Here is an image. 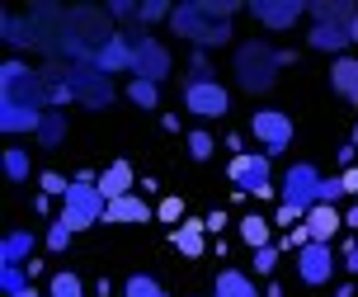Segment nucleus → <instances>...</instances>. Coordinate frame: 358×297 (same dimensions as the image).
<instances>
[{
  "label": "nucleus",
  "mask_w": 358,
  "mask_h": 297,
  "mask_svg": "<svg viewBox=\"0 0 358 297\" xmlns=\"http://www.w3.org/2000/svg\"><path fill=\"white\" fill-rule=\"evenodd\" d=\"M71 236H76V231L66 227V222H62V217H57L52 227H48V250H52V255H62V250H66V245H71Z\"/></svg>",
  "instance_id": "34"
},
{
  "label": "nucleus",
  "mask_w": 358,
  "mask_h": 297,
  "mask_svg": "<svg viewBox=\"0 0 358 297\" xmlns=\"http://www.w3.org/2000/svg\"><path fill=\"white\" fill-rule=\"evenodd\" d=\"M156 217H161V222H184V203H179V198H161Z\"/></svg>",
  "instance_id": "38"
},
{
  "label": "nucleus",
  "mask_w": 358,
  "mask_h": 297,
  "mask_svg": "<svg viewBox=\"0 0 358 297\" xmlns=\"http://www.w3.org/2000/svg\"><path fill=\"white\" fill-rule=\"evenodd\" d=\"M321 179H325V175L316 170V165H311V160H297V165H287L283 184H278V203L306 217V212L321 203Z\"/></svg>",
  "instance_id": "3"
},
{
  "label": "nucleus",
  "mask_w": 358,
  "mask_h": 297,
  "mask_svg": "<svg viewBox=\"0 0 358 297\" xmlns=\"http://www.w3.org/2000/svg\"><path fill=\"white\" fill-rule=\"evenodd\" d=\"M340 198H349V189H344V175H325L321 179V203H340Z\"/></svg>",
  "instance_id": "35"
},
{
  "label": "nucleus",
  "mask_w": 358,
  "mask_h": 297,
  "mask_svg": "<svg viewBox=\"0 0 358 297\" xmlns=\"http://www.w3.org/2000/svg\"><path fill=\"white\" fill-rule=\"evenodd\" d=\"M335 297H354V283H340V288H335Z\"/></svg>",
  "instance_id": "45"
},
{
  "label": "nucleus",
  "mask_w": 358,
  "mask_h": 297,
  "mask_svg": "<svg viewBox=\"0 0 358 297\" xmlns=\"http://www.w3.org/2000/svg\"><path fill=\"white\" fill-rule=\"evenodd\" d=\"M335 269H340V260H335V245H330V241H311L306 250H297V279L311 283V288L330 283V279H335Z\"/></svg>",
  "instance_id": "10"
},
{
  "label": "nucleus",
  "mask_w": 358,
  "mask_h": 297,
  "mask_svg": "<svg viewBox=\"0 0 358 297\" xmlns=\"http://www.w3.org/2000/svg\"><path fill=\"white\" fill-rule=\"evenodd\" d=\"M250 132H255V141L264 146V156H278V151L292 146V118H287L283 109H255Z\"/></svg>",
  "instance_id": "9"
},
{
  "label": "nucleus",
  "mask_w": 358,
  "mask_h": 297,
  "mask_svg": "<svg viewBox=\"0 0 358 297\" xmlns=\"http://www.w3.org/2000/svg\"><path fill=\"white\" fill-rule=\"evenodd\" d=\"M354 38H349V24H311V34H306V48H316V53H335L344 57Z\"/></svg>",
  "instance_id": "16"
},
{
  "label": "nucleus",
  "mask_w": 358,
  "mask_h": 297,
  "mask_svg": "<svg viewBox=\"0 0 358 297\" xmlns=\"http://www.w3.org/2000/svg\"><path fill=\"white\" fill-rule=\"evenodd\" d=\"M48 297H85V283H80V274H71V269H57L52 283H48Z\"/></svg>",
  "instance_id": "28"
},
{
  "label": "nucleus",
  "mask_w": 358,
  "mask_h": 297,
  "mask_svg": "<svg viewBox=\"0 0 358 297\" xmlns=\"http://www.w3.org/2000/svg\"><path fill=\"white\" fill-rule=\"evenodd\" d=\"M349 38H354V43H358V19H354V24H349Z\"/></svg>",
  "instance_id": "47"
},
{
  "label": "nucleus",
  "mask_w": 358,
  "mask_h": 297,
  "mask_svg": "<svg viewBox=\"0 0 358 297\" xmlns=\"http://www.w3.org/2000/svg\"><path fill=\"white\" fill-rule=\"evenodd\" d=\"M19 297H38V288H34V283H29V288H24V293H19Z\"/></svg>",
  "instance_id": "46"
},
{
  "label": "nucleus",
  "mask_w": 358,
  "mask_h": 297,
  "mask_svg": "<svg viewBox=\"0 0 358 297\" xmlns=\"http://www.w3.org/2000/svg\"><path fill=\"white\" fill-rule=\"evenodd\" d=\"M29 279H34V274H29L24 264H0V293L5 297H19L29 288Z\"/></svg>",
  "instance_id": "27"
},
{
  "label": "nucleus",
  "mask_w": 358,
  "mask_h": 297,
  "mask_svg": "<svg viewBox=\"0 0 358 297\" xmlns=\"http://www.w3.org/2000/svg\"><path fill=\"white\" fill-rule=\"evenodd\" d=\"M170 71H175V62H170V48L165 43H156V38H146V34L132 38V81L161 85Z\"/></svg>",
  "instance_id": "7"
},
{
  "label": "nucleus",
  "mask_w": 358,
  "mask_h": 297,
  "mask_svg": "<svg viewBox=\"0 0 358 297\" xmlns=\"http://www.w3.org/2000/svg\"><path fill=\"white\" fill-rule=\"evenodd\" d=\"M344 269H349V274H358V245H349V250H344Z\"/></svg>",
  "instance_id": "42"
},
{
  "label": "nucleus",
  "mask_w": 358,
  "mask_h": 297,
  "mask_svg": "<svg viewBox=\"0 0 358 297\" xmlns=\"http://www.w3.org/2000/svg\"><path fill=\"white\" fill-rule=\"evenodd\" d=\"M43 118H48V109L19 104V99H0V132H10V137H19V132H34L38 137Z\"/></svg>",
  "instance_id": "12"
},
{
  "label": "nucleus",
  "mask_w": 358,
  "mask_h": 297,
  "mask_svg": "<svg viewBox=\"0 0 358 297\" xmlns=\"http://www.w3.org/2000/svg\"><path fill=\"white\" fill-rule=\"evenodd\" d=\"M213 297H259L250 274H241V269H222L213 283Z\"/></svg>",
  "instance_id": "22"
},
{
  "label": "nucleus",
  "mask_w": 358,
  "mask_h": 297,
  "mask_svg": "<svg viewBox=\"0 0 358 297\" xmlns=\"http://www.w3.org/2000/svg\"><path fill=\"white\" fill-rule=\"evenodd\" d=\"M38 250V236L29 227H15L5 231V241H0V264H29Z\"/></svg>",
  "instance_id": "17"
},
{
  "label": "nucleus",
  "mask_w": 358,
  "mask_h": 297,
  "mask_svg": "<svg viewBox=\"0 0 358 297\" xmlns=\"http://www.w3.org/2000/svg\"><path fill=\"white\" fill-rule=\"evenodd\" d=\"M302 15H306L302 0H255L250 5V19L264 24L268 34H287L292 24H302Z\"/></svg>",
  "instance_id": "11"
},
{
  "label": "nucleus",
  "mask_w": 358,
  "mask_h": 297,
  "mask_svg": "<svg viewBox=\"0 0 358 297\" xmlns=\"http://www.w3.org/2000/svg\"><path fill=\"white\" fill-rule=\"evenodd\" d=\"M302 227L311 231V241H335V231L344 227V217H340V208H330V203H316V208L302 217Z\"/></svg>",
  "instance_id": "18"
},
{
  "label": "nucleus",
  "mask_w": 358,
  "mask_h": 297,
  "mask_svg": "<svg viewBox=\"0 0 358 297\" xmlns=\"http://www.w3.org/2000/svg\"><path fill=\"white\" fill-rule=\"evenodd\" d=\"M330 90L358 104V57H335V67H330Z\"/></svg>",
  "instance_id": "19"
},
{
  "label": "nucleus",
  "mask_w": 358,
  "mask_h": 297,
  "mask_svg": "<svg viewBox=\"0 0 358 297\" xmlns=\"http://www.w3.org/2000/svg\"><path fill=\"white\" fill-rule=\"evenodd\" d=\"M354 156H358V146H354V141H349V146H340V165H344V170L354 165Z\"/></svg>",
  "instance_id": "41"
},
{
  "label": "nucleus",
  "mask_w": 358,
  "mask_h": 297,
  "mask_svg": "<svg viewBox=\"0 0 358 297\" xmlns=\"http://www.w3.org/2000/svg\"><path fill=\"white\" fill-rule=\"evenodd\" d=\"M151 217H156V208L146 203L142 193H127V198H113V203L104 208V222H108V227H146Z\"/></svg>",
  "instance_id": "13"
},
{
  "label": "nucleus",
  "mask_w": 358,
  "mask_h": 297,
  "mask_svg": "<svg viewBox=\"0 0 358 297\" xmlns=\"http://www.w3.org/2000/svg\"><path fill=\"white\" fill-rule=\"evenodd\" d=\"M189 156H194V160H213L217 156L213 132H203V127H198V132H189Z\"/></svg>",
  "instance_id": "32"
},
{
  "label": "nucleus",
  "mask_w": 358,
  "mask_h": 297,
  "mask_svg": "<svg viewBox=\"0 0 358 297\" xmlns=\"http://www.w3.org/2000/svg\"><path fill=\"white\" fill-rule=\"evenodd\" d=\"M278 269V245H264V250H255V274H273Z\"/></svg>",
  "instance_id": "36"
},
{
  "label": "nucleus",
  "mask_w": 358,
  "mask_h": 297,
  "mask_svg": "<svg viewBox=\"0 0 358 297\" xmlns=\"http://www.w3.org/2000/svg\"><path fill=\"white\" fill-rule=\"evenodd\" d=\"M175 15V5H165V0H142V5H137V24H161V19H170Z\"/></svg>",
  "instance_id": "31"
},
{
  "label": "nucleus",
  "mask_w": 358,
  "mask_h": 297,
  "mask_svg": "<svg viewBox=\"0 0 358 297\" xmlns=\"http://www.w3.org/2000/svg\"><path fill=\"white\" fill-rule=\"evenodd\" d=\"M306 15H311V24H354L358 5H349V0H316V5H306Z\"/></svg>",
  "instance_id": "21"
},
{
  "label": "nucleus",
  "mask_w": 358,
  "mask_h": 297,
  "mask_svg": "<svg viewBox=\"0 0 358 297\" xmlns=\"http://www.w3.org/2000/svg\"><path fill=\"white\" fill-rule=\"evenodd\" d=\"M66 81H71V90H76V104L90 109V113H99V109H108L118 99L113 81H108L94 62H71V67H66Z\"/></svg>",
  "instance_id": "4"
},
{
  "label": "nucleus",
  "mask_w": 358,
  "mask_h": 297,
  "mask_svg": "<svg viewBox=\"0 0 358 297\" xmlns=\"http://www.w3.org/2000/svg\"><path fill=\"white\" fill-rule=\"evenodd\" d=\"M184 109L194 118H227L231 113V95L217 81H184Z\"/></svg>",
  "instance_id": "8"
},
{
  "label": "nucleus",
  "mask_w": 358,
  "mask_h": 297,
  "mask_svg": "<svg viewBox=\"0 0 358 297\" xmlns=\"http://www.w3.org/2000/svg\"><path fill=\"white\" fill-rule=\"evenodd\" d=\"M273 222H278V227H302V212H292V208H283V203H278V217H273Z\"/></svg>",
  "instance_id": "39"
},
{
  "label": "nucleus",
  "mask_w": 358,
  "mask_h": 297,
  "mask_svg": "<svg viewBox=\"0 0 358 297\" xmlns=\"http://www.w3.org/2000/svg\"><path fill=\"white\" fill-rule=\"evenodd\" d=\"M123 297H170V293H165V288H161L156 279H151V274H127Z\"/></svg>",
  "instance_id": "29"
},
{
  "label": "nucleus",
  "mask_w": 358,
  "mask_h": 297,
  "mask_svg": "<svg viewBox=\"0 0 358 297\" xmlns=\"http://www.w3.org/2000/svg\"><path fill=\"white\" fill-rule=\"evenodd\" d=\"M62 141H66V109H48V118H43V127H38V146L57 151Z\"/></svg>",
  "instance_id": "23"
},
{
  "label": "nucleus",
  "mask_w": 358,
  "mask_h": 297,
  "mask_svg": "<svg viewBox=\"0 0 358 297\" xmlns=\"http://www.w3.org/2000/svg\"><path fill=\"white\" fill-rule=\"evenodd\" d=\"M127 99H132L137 109H156V104H161V85H151V81H132V85H127Z\"/></svg>",
  "instance_id": "30"
},
{
  "label": "nucleus",
  "mask_w": 358,
  "mask_h": 297,
  "mask_svg": "<svg viewBox=\"0 0 358 297\" xmlns=\"http://www.w3.org/2000/svg\"><path fill=\"white\" fill-rule=\"evenodd\" d=\"M5 43H10V48H38L34 24H24L19 15H5Z\"/></svg>",
  "instance_id": "26"
},
{
  "label": "nucleus",
  "mask_w": 358,
  "mask_h": 297,
  "mask_svg": "<svg viewBox=\"0 0 358 297\" xmlns=\"http://www.w3.org/2000/svg\"><path fill=\"white\" fill-rule=\"evenodd\" d=\"M94 189L104 193V203H113V198H127V193H132V165H127V160H113L104 175H99V184H94Z\"/></svg>",
  "instance_id": "20"
},
{
  "label": "nucleus",
  "mask_w": 358,
  "mask_h": 297,
  "mask_svg": "<svg viewBox=\"0 0 358 297\" xmlns=\"http://www.w3.org/2000/svg\"><path fill=\"white\" fill-rule=\"evenodd\" d=\"M241 241L250 245V250H264V245H268V217L245 212V217H241Z\"/></svg>",
  "instance_id": "24"
},
{
  "label": "nucleus",
  "mask_w": 358,
  "mask_h": 297,
  "mask_svg": "<svg viewBox=\"0 0 358 297\" xmlns=\"http://www.w3.org/2000/svg\"><path fill=\"white\" fill-rule=\"evenodd\" d=\"M349 141H354V146H358V123H354V137H349Z\"/></svg>",
  "instance_id": "48"
},
{
  "label": "nucleus",
  "mask_w": 358,
  "mask_h": 297,
  "mask_svg": "<svg viewBox=\"0 0 358 297\" xmlns=\"http://www.w3.org/2000/svg\"><path fill=\"white\" fill-rule=\"evenodd\" d=\"M344 189H349V198H358V165L344 170Z\"/></svg>",
  "instance_id": "40"
},
{
  "label": "nucleus",
  "mask_w": 358,
  "mask_h": 297,
  "mask_svg": "<svg viewBox=\"0 0 358 297\" xmlns=\"http://www.w3.org/2000/svg\"><path fill=\"white\" fill-rule=\"evenodd\" d=\"M236 15H241V5H231V0H184L170 15V29L179 38H189L194 53H208V48H222L231 38Z\"/></svg>",
  "instance_id": "1"
},
{
  "label": "nucleus",
  "mask_w": 358,
  "mask_h": 297,
  "mask_svg": "<svg viewBox=\"0 0 358 297\" xmlns=\"http://www.w3.org/2000/svg\"><path fill=\"white\" fill-rule=\"evenodd\" d=\"M292 62V53H278L268 38H250V43H241L236 48V85L245 90V95H268L273 81H278V71Z\"/></svg>",
  "instance_id": "2"
},
{
  "label": "nucleus",
  "mask_w": 358,
  "mask_h": 297,
  "mask_svg": "<svg viewBox=\"0 0 358 297\" xmlns=\"http://www.w3.org/2000/svg\"><path fill=\"white\" fill-rule=\"evenodd\" d=\"M104 193L94 189V184H76L71 179V193L62 198V222L71 231H85V227H94V222H104Z\"/></svg>",
  "instance_id": "6"
},
{
  "label": "nucleus",
  "mask_w": 358,
  "mask_h": 297,
  "mask_svg": "<svg viewBox=\"0 0 358 297\" xmlns=\"http://www.w3.org/2000/svg\"><path fill=\"white\" fill-rule=\"evenodd\" d=\"M170 245H175L184 260H198L208 250V217H184L175 231H170Z\"/></svg>",
  "instance_id": "14"
},
{
  "label": "nucleus",
  "mask_w": 358,
  "mask_h": 297,
  "mask_svg": "<svg viewBox=\"0 0 358 297\" xmlns=\"http://www.w3.org/2000/svg\"><path fill=\"white\" fill-rule=\"evenodd\" d=\"M94 67L104 71V76H113V71H132V34H113L94 53Z\"/></svg>",
  "instance_id": "15"
},
{
  "label": "nucleus",
  "mask_w": 358,
  "mask_h": 297,
  "mask_svg": "<svg viewBox=\"0 0 358 297\" xmlns=\"http://www.w3.org/2000/svg\"><path fill=\"white\" fill-rule=\"evenodd\" d=\"M38 189L48 193V198H66V193H71V179L57 175V170H43V175H38Z\"/></svg>",
  "instance_id": "33"
},
{
  "label": "nucleus",
  "mask_w": 358,
  "mask_h": 297,
  "mask_svg": "<svg viewBox=\"0 0 358 297\" xmlns=\"http://www.w3.org/2000/svg\"><path fill=\"white\" fill-rule=\"evenodd\" d=\"M5 175H10V184H29L34 165H29V151L24 146H5Z\"/></svg>",
  "instance_id": "25"
},
{
  "label": "nucleus",
  "mask_w": 358,
  "mask_h": 297,
  "mask_svg": "<svg viewBox=\"0 0 358 297\" xmlns=\"http://www.w3.org/2000/svg\"><path fill=\"white\" fill-rule=\"evenodd\" d=\"M344 227H358V198H354V208L344 212Z\"/></svg>",
  "instance_id": "44"
},
{
  "label": "nucleus",
  "mask_w": 358,
  "mask_h": 297,
  "mask_svg": "<svg viewBox=\"0 0 358 297\" xmlns=\"http://www.w3.org/2000/svg\"><path fill=\"white\" fill-rule=\"evenodd\" d=\"M227 179H231L241 193H255V198H268L273 193V156L264 151H241L227 165Z\"/></svg>",
  "instance_id": "5"
},
{
  "label": "nucleus",
  "mask_w": 358,
  "mask_h": 297,
  "mask_svg": "<svg viewBox=\"0 0 358 297\" xmlns=\"http://www.w3.org/2000/svg\"><path fill=\"white\" fill-rule=\"evenodd\" d=\"M208 227H213V231H222V227H227V212H222V208H217V212H208Z\"/></svg>",
  "instance_id": "43"
},
{
  "label": "nucleus",
  "mask_w": 358,
  "mask_h": 297,
  "mask_svg": "<svg viewBox=\"0 0 358 297\" xmlns=\"http://www.w3.org/2000/svg\"><path fill=\"white\" fill-rule=\"evenodd\" d=\"M189 81H217L213 67H208V53H194V62H189Z\"/></svg>",
  "instance_id": "37"
}]
</instances>
